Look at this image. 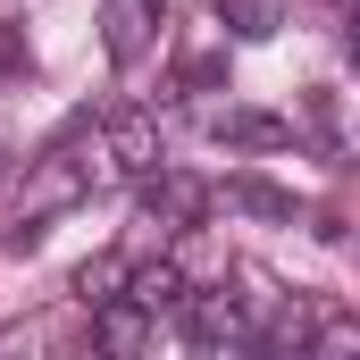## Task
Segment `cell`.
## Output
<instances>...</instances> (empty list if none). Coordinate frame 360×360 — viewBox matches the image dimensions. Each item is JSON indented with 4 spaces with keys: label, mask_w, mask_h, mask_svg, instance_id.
<instances>
[{
    "label": "cell",
    "mask_w": 360,
    "mask_h": 360,
    "mask_svg": "<svg viewBox=\"0 0 360 360\" xmlns=\"http://www.w3.org/2000/svg\"><path fill=\"white\" fill-rule=\"evenodd\" d=\"M235 201H243V210H269V218H285V210H293V201H285V193H276V184H235Z\"/></svg>",
    "instance_id": "obj_11"
},
{
    "label": "cell",
    "mask_w": 360,
    "mask_h": 360,
    "mask_svg": "<svg viewBox=\"0 0 360 360\" xmlns=\"http://www.w3.org/2000/svg\"><path fill=\"white\" fill-rule=\"evenodd\" d=\"M327 8H344V0H327Z\"/></svg>",
    "instance_id": "obj_13"
},
{
    "label": "cell",
    "mask_w": 360,
    "mask_h": 360,
    "mask_svg": "<svg viewBox=\"0 0 360 360\" xmlns=\"http://www.w3.org/2000/svg\"><path fill=\"white\" fill-rule=\"evenodd\" d=\"M143 218H151L160 235L201 226V218H210V184H201V176H176V168H151V176H143Z\"/></svg>",
    "instance_id": "obj_4"
},
{
    "label": "cell",
    "mask_w": 360,
    "mask_h": 360,
    "mask_svg": "<svg viewBox=\"0 0 360 360\" xmlns=\"http://www.w3.org/2000/svg\"><path fill=\"white\" fill-rule=\"evenodd\" d=\"M92 193V168H84V143L68 134V143H51L42 160H25V176H17V193H8V218L34 235V226H51V218H68L76 201Z\"/></svg>",
    "instance_id": "obj_1"
},
{
    "label": "cell",
    "mask_w": 360,
    "mask_h": 360,
    "mask_svg": "<svg viewBox=\"0 0 360 360\" xmlns=\"http://www.w3.org/2000/svg\"><path fill=\"white\" fill-rule=\"evenodd\" d=\"M210 134L226 151H285L293 143V117H269V109H210Z\"/></svg>",
    "instance_id": "obj_7"
},
{
    "label": "cell",
    "mask_w": 360,
    "mask_h": 360,
    "mask_svg": "<svg viewBox=\"0 0 360 360\" xmlns=\"http://www.w3.org/2000/svg\"><path fill=\"white\" fill-rule=\"evenodd\" d=\"M92 344H101V352H117V360H134V352H151V344H160V319H151L143 302L109 293V302H92Z\"/></svg>",
    "instance_id": "obj_5"
},
{
    "label": "cell",
    "mask_w": 360,
    "mask_h": 360,
    "mask_svg": "<svg viewBox=\"0 0 360 360\" xmlns=\"http://www.w3.org/2000/svg\"><path fill=\"white\" fill-rule=\"evenodd\" d=\"M176 319H184V335H193L201 352H243V344H252V302H243V293H226V285H210V293H193V285H184Z\"/></svg>",
    "instance_id": "obj_3"
},
{
    "label": "cell",
    "mask_w": 360,
    "mask_h": 360,
    "mask_svg": "<svg viewBox=\"0 0 360 360\" xmlns=\"http://www.w3.org/2000/svg\"><path fill=\"white\" fill-rule=\"evenodd\" d=\"M0 168H8V134H0Z\"/></svg>",
    "instance_id": "obj_12"
},
{
    "label": "cell",
    "mask_w": 360,
    "mask_h": 360,
    "mask_svg": "<svg viewBox=\"0 0 360 360\" xmlns=\"http://www.w3.org/2000/svg\"><path fill=\"white\" fill-rule=\"evenodd\" d=\"M84 168H92V184H143L160 168V117H151V109H117V117L92 134Z\"/></svg>",
    "instance_id": "obj_2"
},
{
    "label": "cell",
    "mask_w": 360,
    "mask_h": 360,
    "mask_svg": "<svg viewBox=\"0 0 360 360\" xmlns=\"http://www.w3.org/2000/svg\"><path fill=\"white\" fill-rule=\"evenodd\" d=\"M117 285H126V260H84V269H76V293H84V302H109Z\"/></svg>",
    "instance_id": "obj_10"
},
{
    "label": "cell",
    "mask_w": 360,
    "mask_h": 360,
    "mask_svg": "<svg viewBox=\"0 0 360 360\" xmlns=\"http://www.w3.org/2000/svg\"><path fill=\"white\" fill-rule=\"evenodd\" d=\"M276 25H285V0H218V34L235 42H269Z\"/></svg>",
    "instance_id": "obj_9"
},
{
    "label": "cell",
    "mask_w": 360,
    "mask_h": 360,
    "mask_svg": "<svg viewBox=\"0 0 360 360\" xmlns=\"http://www.w3.org/2000/svg\"><path fill=\"white\" fill-rule=\"evenodd\" d=\"M184 285H193V276H184L176 260H160V269H126V285H117V293H126V302H143L151 319H168V310L184 302Z\"/></svg>",
    "instance_id": "obj_8"
},
{
    "label": "cell",
    "mask_w": 360,
    "mask_h": 360,
    "mask_svg": "<svg viewBox=\"0 0 360 360\" xmlns=\"http://www.w3.org/2000/svg\"><path fill=\"white\" fill-rule=\"evenodd\" d=\"M101 25H109V59H117V68H134V59L160 42V0H109V8H101Z\"/></svg>",
    "instance_id": "obj_6"
}]
</instances>
